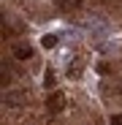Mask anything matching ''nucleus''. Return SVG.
Returning <instances> with one entry per match:
<instances>
[{"instance_id":"nucleus-8","label":"nucleus","mask_w":122,"mask_h":125,"mask_svg":"<svg viewBox=\"0 0 122 125\" xmlns=\"http://www.w3.org/2000/svg\"><path fill=\"white\" fill-rule=\"evenodd\" d=\"M111 125H122V114H114L111 117Z\"/></svg>"},{"instance_id":"nucleus-2","label":"nucleus","mask_w":122,"mask_h":125,"mask_svg":"<svg viewBox=\"0 0 122 125\" xmlns=\"http://www.w3.org/2000/svg\"><path fill=\"white\" fill-rule=\"evenodd\" d=\"M3 103H6V106H22V103H25V95H22V93H11V90H8V93L3 95Z\"/></svg>"},{"instance_id":"nucleus-7","label":"nucleus","mask_w":122,"mask_h":125,"mask_svg":"<svg viewBox=\"0 0 122 125\" xmlns=\"http://www.w3.org/2000/svg\"><path fill=\"white\" fill-rule=\"evenodd\" d=\"M8 79H11V76H8V71L3 68V71H0V82H3V84H8Z\"/></svg>"},{"instance_id":"nucleus-4","label":"nucleus","mask_w":122,"mask_h":125,"mask_svg":"<svg viewBox=\"0 0 122 125\" xmlns=\"http://www.w3.org/2000/svg\"><path fill=\"white\" fill-rule=\"evenodd\" d=\"M41 44H44V49H52V46L57 44V35H44V38H41Z\"/></svg>"},{"instance_id":"nucleus-5","label":"nucleus","mask_w":122,"mask_h":125,"mask_svg":"<svg viewBox=\"0 0 122 125\" xmlns=\"http://www.w3.org/2000/svg\"><path fill=\"white\" fill-rule=\"evenodd\" d=\"M44 84H46V90H52V87H54V73H52V71H46V76H44Z\"/></svg>"},{"instance_id":"nucleus-6","label":"nucleus","mask_w":122,"mask_h":125,"mask_svg":"<svg viewBox=\"0 0 122 125\" xmlns=\"http://www.w3.org/2000/svg\"><path fill=\"white\" fill-rule=\"evenodd\" d=\"M81 0H63V8H79Z\"/></svg>"},{"instance_id":"nucleus-1","label":"nucleus","mask_w":122,"mask_h":125,"mask_svg":"<svg viewBox=\"0 0 122 125\" xmlns=\"http://www.w3.org/2000/svg\"><path fill=\"white\" fill-rule=\"evenodd\" d=\"M46 109L52 112V114H60L65 109V93H52L49 98H46Z\"/></svg>"},{"instance_id":"nucleus-3","label":"nucleus","mask_w":122,"mask_h":125,"mask_svg":"<svg viewBox=\"0 0 122 125\" xmlns=\"http://www.w3.org/2000/svg\"><path fill=\"white\" fill-rule=\"evenodd\" d=\"M14 57H16V60H30V57H33V49H30L27 44H16V46H14Z\"/></svg>"}]
</instances>
